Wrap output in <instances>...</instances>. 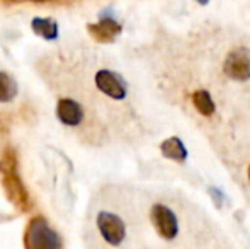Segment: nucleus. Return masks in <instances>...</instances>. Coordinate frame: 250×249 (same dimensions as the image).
Instances as JSON below:
<instances>
[{"label": "nucleus", "mask_w": 250, "mask_h": 249, "mask_svg": "<svg viewBox=\"0 0 250 249\" xmlns=\"http://www.w3.org/2000/svg\"><path fill=\"white\" fill-rule=\"evenodd\" d=\"M33 27L38 34L44 36L46 40H53L56 36V24L48 19H36L33 23Z\"/></svg>", "instance_id": "obj_12"}, {"label": "nucleus", "mask_w": 250, "mask_h": 249, "mask_svg": "<svg viewBox=\"0 0 250 249\" xmlns=\"http://www.w3.org/2000/svg\"><path fill=\"white\" fill-rule=\"evenodd\" d=\"M3 186H5L7 195L12 198L14 205H17L19 208H26L27 203H29V198H27V193L24 189L22 183L19 181V178L14 173H9V171H3Z\"/></svg>", "instance_id": "obj_7"}, {"label": "nucleus", "mask_w": 250, "mask_h": 249, "mask_svg": "<svg viewBox=\"0 0 250 249\" xmlns=\"http://www.w3.org/2000/svg\"><path fill=\"white\" fill-rule=\"evenodd\" d=\"M27 248L60 249L62 248V239L43 219H36L31 222L29 229H27Z\"/></svg>", "instance_id": "obj_1"}, {"label": "nucleus", "mask_w": 250, "mask_h": 249, "mask_svg": "<svg viewBox=\"0 0 250 249\" xmlns=\"http://www.w3.org/2000/svg\"><path fill=\"white\" fill-rule=\"evenodd\" d=\"M36 2H43V0H36Z\"/></svg>", "instance_id": "obj_16"}, {"label": "nucleus", "mask_w": 250, "mask_h": 249, "mask_svg": "<svg viewBox=\"0 0 250 249\" xmlns=\"http://www.w3.org/2000/svg\"><path fill=\"white\" fill-rule=\"evenodd\" d=\"M94 82H96V87L101 91L104 96L111 97L114 101H123L126 96H128V87H126V82L123 80V77L119 73L112 72V70L102 68L96 73L94 77Z\"/></svg>", "instance_id": "obj_6"}, {"label": "nucleus", "mask_w": 250, "mask_h": 249, "mask_svg": "<svg viewBox=\"0 0 250 249\" xmlns=\"http://www.w3.org/2000/svg\"><path fill=\"white\" fill-rule=\"evenodd\" d=\"M97 229L109 246H119L126 237V226L123 219L111 212H101L97 215Z\"/></svg>", "instance_id": "obj_5"}, {"label": "nucleus", "mask_w": 250, "mask_h": 249, "mask_svg": "<svg viewBox=\"0 0 250 249\" xmlns=\"http://www.w3.org/2000/svg\"><path fill=\"white\" fill-rule=\"evenodd\" d=\"M249 180H250V166H249Z\"/></svg>", "instance_id": "obj_15"}, {"label": "nucleus", "mask_w": 250, "mask_h": 249, "mask_svg": "<svg viewBox=\"0 0 250 249\" xmlns=\"http://www.w3.org/2000/svg\"><path fill=\"white\" fill-rule=\"evenodd\" d=\"M192 104H194L196 110L206 118L213 116L214 111H216L213 97H211V94L204 89H199V91H196V92H192Z\"/></svg>", "instance_id": "obj_11"}, {"label": "nucleus", "mask_w": 250, "mask_h": 249, "mask_svg": "<svg viewBox=\"0 0 250 249\" xmlns=\"http://www.w3.org/2000/svg\"><path fill=\"white\" fill-rule=\"evenodd\" d=\"M160 152L165 159L175 160V162H184L188 159V149L179 136H170V138L164 140L160 145Z\"/></svg>", "instance_id": "obj_8"}, {"label": "nucleus", "mask_w": 250, "mask_h": 249, "mask_svg": "<svg viewBox=\"0 0 250 249\" xmlns=\"http://www.w3.org/2000/svg\"><path fill=\"white\" fill-rule=\"evenodd\" d=\"M150 220L160 237H164V239H167V241H172L177 236L179 220H177V217H175V213L172 212L167 205L155 203L150 210Z\"/></svg>", "instance_id": "obj_3"}, {"label": "nucleus", "mask_w": 250, "mask_h": 249, "mask_svg": "<svg viewBox=\"0 0 250 249\" xmlns=\"http://www.w3.org/2000/svg\"><path fill=\"white\" fill-rule=\"evenodd\" d=\"M17 97V82L7 72L0 70V106L12 104Z\"/></svg>", "instance_id": "obj_9"}, {"label": "nucleus", "mask_w": 250, "mask_h": 249, "mask_svg": "<svg viewBox=\"0 0 250 249\" xmlns=\"http://www.w3.org/2000/svg\"><path fill=\"white\" fill-rule=\"evenodd\" d=\"M90 31L99 41H112L121 33V26L112 19H104L96 26H90Z\"/></svg>", "instance_id": "obj_10"}, {"label": "nucleus", "mask_w": 250, "mask_h": 249, "mask_svg": "<svg viewBox=\"0 0 250 249\" xmlns=\"http://www.w3.org/2000/svg\"><path fill=\"white\" fill-rule=\"evenodd\" d=\"M196 2H199V3H201V5H206V3H208V2H209V0H196Z\"/></svg>", "instance_id": "obj_14"}, {"label": "nucleus", "mask_w": 250, "mask_h": 249, "mask_svg": "<svg viewBox=\"0 0 250 249\" xmlns=\"http://www.w3.org/2000/svg\"><path fill=\"white\" fill-rule=\"evenodd\" d=\"M56 118L66 128H80L85 121L83 104L75 96H62L56 103Z\"/></svg>", "instance_id": "obj_2"}, {"label": "nucleus", "mask_w": 250, "mask_h": 249, "mask_svg": "<svg viewBox=\"0 0 250 249\" xmlns=\"http://www.w3.org/2000/svg\"><path fill=\"white\" fill-rule=\"evenodd\" d=\"M209 195H211V200H214L218 208H221V206H223V193L218 188H209Z\"/></svg>", "instance_id": "obj_13"}, {"label": "nucleus", "mask_w": 250, "mask_h": 249, "mask_svg": "<svg viewBox=\"0 0 250 249\" xmlns=\"http://www.w3.org/2000/svg\"><path fill=\"white\" fill-rule=\"evenodd\" d=\"M223 72L227 77L238 82L250 79V50L249 48H235L227 55L223 63Z\"/></svg>", "instance_id": "obj_4"}]
</instances>
